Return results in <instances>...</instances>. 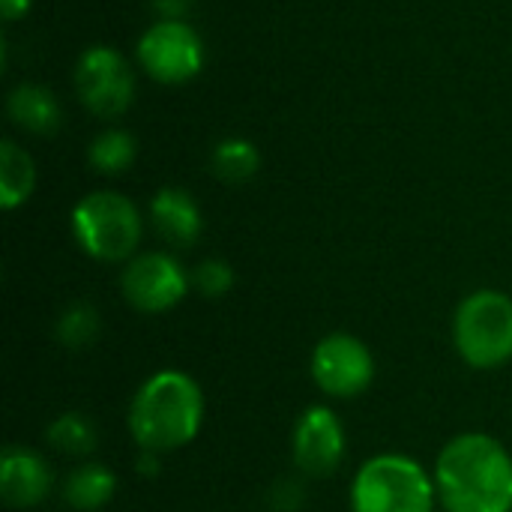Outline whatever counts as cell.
I'll return each instance as SVG.
<instances>
[{
  "instance_id": "6da1fadb",
  "label": "cell",
  "mask_w": 512,
  "mask_h": 512,
  "mask_svg": "<svg viewBox=\"0 0 512 512\" xmlns=\"http://www.w3.org/2000/svg\"><path fill=\"white\" fill-rule=\"evenodd\" d=\"M432 477L447 512H512V453L489 432L450 438Z\"/></svg>"
},
{
  "instance_id": "7a4b0ae2",
  "label": "cell",
  "mask_w": 512,
  "mask_h": 512,
  "mask_svg": "<svg viewBox=\"0 0 512 512\" xmlns=\"http://www.w3.org/2000/svg\"><path fill=\"white\" fill-rule=\"evenodd\" d=\"M204 414L201 384L183 369H159L132 393L126 426L138 450L165 456L189 447L201 435Z\"/></svg>"
},
{
  "instance_id": "3957f363",
  "label": "cell",
  "mask_w": 512,
  "mask_h": 512,
  "mask_svg": "<svg viewBox=\"0 0 512 512\" xmlns=\"http://www.w3.org/2000/svg\"><path fill=\"white\" fill-rule=\"evenodd\" d=\"M348 507L351 512H435V477L408 453H375L357 468Z\"/></svg>"
},
{
  "instance_id": "277c9868",
  "label": "cell",
  "mask_w": 512,
  "mask_h": 512,
  "mask_svg": "<svg viewBox=\"0 0 512 512\" xmlns=\"http://www.w3.org/2000/svg\"><path fill=\"white\" fill-rule=\"evenodd\" d=\"M453 348L465 366L495 372L512 360V297L498 288H477L453 312Z\"/></svg>"
},
{
  "instance_id": "5b68a950",
  "label": "cell",
  "mask_w": 512,
  "mask_h": 512,
  "mask_svg": "<svg viewBox=\"0 0 512 512\" xmlns=\"http://www.w3.org/2000/svg\"><path fill=\"white\" fill-rule=\"evenodd\" d=\"M141 234V213L120 192H90L72 210V237L93 261L126 264L138 255Z\"/></svg>"
},
{
  "instance_id": "8992f818",
  "label": "cell",
  "mask_w": 512,
  "mask_h": 512,
  "mask_svg": "<svg viewBox=\"0 0 512 512\" xmlns=\"http://www.w3.org/2000/svg\"><path fill=\"white\" fill-rule=\"evenodd\" d=\"M375 354L369 345L345 330L327 333L315 342L309 357V375L315 387L336 402H348L363 396L375 381Z\"/></svg>"
},
{
  "instance_id": "52a82bcc",
  "label": "cell",
  "mask_w": 512,
  "mask_h": 512,
  "mask_svg": "<svg viewBox=\"0 0 512 512\" xmlns=\"http://www.w3.org/2000/svg\"><path fill=\"white\" fill-rule=\"evenodd\" d=\"M192 291V273L168 252H138L123 264L120 294L141 315H165Z\"/></svg>"
},
{
  "instance_id": "ba28073f",
  "label": "cell",
  "mask_w": 512,
  "mask_h": 512,
  "mask_svg": "<svg viewBox=\"0 0 512 512\" xmlns=\"http://www.w3.org/2000/svg\"><path fill=\"white\" fill-rule=\"evenodd\" d=\"M345 453H348V435L339 414L324 402L309 405L297 417L291 432L294 468L309 480H324L342 468Z\"/></svg>"
},
{
  "instance_id": "9c48e42d",
  "label": "cell",
  "mask_w": 512,
  "mask_h": 512,
  "mask_svg": "<svg viewBox=\"0 0 512 512\" xmlns=\"http://www.w3.org/2000/svg\"><path fill=\"white\" fill-rule=\"evenodd\" d=\"M138 60L150 78L162 84H183L204 66V42L183 21H159L138 42Z\"/></svg>"
},
{
  "instance_id": "30bf717a",
  "label": "cell",
  "mask_w": 512,
  "mask_h": 512,
  "mask_svg": "<svg viewBox=\"0 0 512 512\" xmlns=\"http://www.w3.org/2000/svg\"><path fill=\"white\" fill-rule=\"evenodd\" d=\"M75 90L96 117H117L132 105L135 78L114 48L96 45L75 66Z\"/></svg>"
},
{
  "instance_id": "8fae6325",
  "label": "cell",
  "mask_w": 512,
  "mask_h": 512,
  "mask_svg": "<svg viewBox=\"0 0 512 512\" xmlns=\"http://www.w3.org/2000/svg\"><path fill=\"white\" fill-rule=\"evenodd\" d=\"M54 492L48 459L24 444H6L0 453V498L9 510H36Z\"/></svg>"
},
{
  "instance_id": "7c38bea8",
  "label": "cell",
  "mask_w": 512,
  "mask_h": 512,
  "mask_svg": "<svg viewBox=\"0 0 512 512\" xmlns=\"http://www.w3.org/2000/svg\"><path fill=\"white\" fill-rule=\"evenodd\" d=\"M150 222L156 234L174 249L195 246L204 231V216H201L198 201L186 189H177V186H165L153 195Z\"/></svg>"
},
{
  "instance_id": "4fadbf2b",
  "label": "cell",
  "mask_w": 512,
  "mask_h": 512,
  "mask_svg": "<svg viewBox=\"0 0 512 512\" xmlns=\"http://www.w3.org/2000/svg\"><path fill=\"white\" fill-rule=\"evenodd\" d=\"M120 489L117 474L102 462L75 465L60 483V501L72 512H99L114 501Z\"/></svg>"
},
{
  "instance_id": "5bb4252c",
  "label": "cell",
  "mask_w": 512,
  "mask_h": 512,
  "mask_svg": "<svg viewBox=\"0 0 512 512\" xmlns=\"http://www.w3.org/2000/svg\"><path fill=\"white\" fill-rule=\"evenodd\" d=\"M9 117L36 135H51L60 126V105L51 90L39 84H21L9 93Z\"/></svg>"
},
{
  "instance_id": "9a60e30c",
  "label": "cell",
  "mask_w": 512,
  "mask_h": 512,
  "mask_svg": "<svg viewBox=\"0 0 512 512\" xmlns=\"http://www.w3.org/2000/svg\"><path fill=\"white\" fill-rule=\"evenodd\" d=\"M45 441H48V447H54L63 456L87 459L99 447V432H96V423L87 414L66 411V414H57L45 426Z\"/></svg>"
},
{
  "instance_id": "2e32d148",
  "label": "cell",
  "mask_w": 512,
  "mask_h": 512,
  "mask_svg": "<svg viewBox=\"0 0 512 512\" xmlns=\"http://www.w3.org/2000/svg\"><path fill=\"white\" fill-rule=\"evenodd\" d=\"M36 186V168L33 159L15 144L3 141L0 144V207L15 210L21 207Z\"/></svg>"
},
{
  "instance_id": "e0dca14e",
  "label": "cell",
  "mask_w": 512,
  "mask_h": 512,
  "mask_svg": "<svg viewBox=\"0 0 512 512\" xmlns=\"http://www.w3.org/2000/svg\"><path fill=\"white\" fill-rule=\"evenodd\" d=\"M102 330V318L99 309L87 300H75L69 306H63V312L54 321V339L66 348V351H84L99 339Z\"/></svg>"
},
{
  "instance_id": "ac0fdd59",
  "label": "cell",
  "mask_w": 512,
  "mask_h": 512,
  "mask_svg": "<svg viewBox=\"0 0 512 512\" xmlns=\"http://www.w3.org/2000/svg\"><path fill=\"white\" fill-rule=\"evenodd\" d=\"M210 165H213V174L222 180V183H246L258 174L261 168V153L252 141L246 138H225L216 144L213 156H210Z\"/></svg>"
},
{
  "instance_id": "d6986e66",
  "label": "cell",
  "mask_w": 512,
  "mask_h": 512,
  "mask_svg": "<svg viewBox=\"0 0 512 512\" xmlns=\"http://www.w3.org/2000/svg\"><path fill=\"white\" fill-rule=\"evenodd\" d=\"M138 156V144L129 132L123 129H111L102 132L99 138H93V144L87 147V159L99 174H123Z\"/></svg>"
},
{
  "instance_id": "ffe728a7",
  "label": "cell",
  "mask_w": 512,
  "mask_h": 512,
  "mask_svg": "<svg viewBox=\"0 0 512 512\" xmlns=\"http://www.w3.org/2000/svg\"><path fill=\"white\" fill-rule=\"evenodd\" d=\"M234 282V267L225 258H204L192 270V288L207 300H222L225 294H231Z\"/></svg>"
},
{
  "instance_id": "44dd1931",
  "label": "cell",
  "mask_w": 512,
  "mask_h": 512,
  "mask_svg": "<svg viewBox=\"0 0 512 512\" xmlns=\"http://www.w3.org/2000/svg\"><path fill=\"white\" fill-rule=\"evenodd\" d=\"M270 507L273 512H297L303 504H306V489H303V483L300 480H294V477H282V480H276L273 483V489H270Z\"/></svg>"
},
{
  "instance_id": "7402d4cb",
  "label": "cell",
  "mask_w": 512,
  "mask_h": 512,
  "mask_svg": "<svg viewBox=\"0 0 512 512\" xmlns=\"http://www.w3.org/2000/svg\"><path fill=\"white\" fill-rule=\"evenodd\" d=\"M159 453H147V450H138V459H135V465H138V474H144V477H156L159 471H162V465H159Z\"/></svg>"
},
{
  "instance_id": "603a6c76",
  "label": "cell",
  "mask_w": 512,
  "mask_h": 512,
  "mask_svg": "<svg viewBox=\"0 0 512 512\" xmlns=\"http://www.w3.org/2000/svg\"><path fill=\"white\" fill-rule=\"evenodd\" d=\"M153 3H156V9L165 15V21H180V15L189 9L192 0H153Z\"/></svg>"
},
{
  "instance_id": "cb8c5ba5",
  "label": "cell",
  "mask_w": 512,
  "mask_h": 512,
  "mask_svg": "<svg viewBox=\"0 0 512 512\" xmlns=\"http://www.w3.org/2000/svg\"><path fill=\"white\" fill-rule=\"evenodd\" d=\"M27 9H30V0H0V12H3V18H6V21L21 18Z\"/></svg>"
}]
</instances>
